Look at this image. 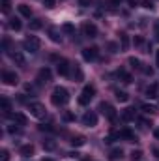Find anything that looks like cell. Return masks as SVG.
I'll use <instances>...</instances> for the list:
<instances>
[{
	"instance_id": "obj_1",
	"label": "cell",
	"mask_w": 159,
	"mask_h": 161,
	"mask_svg": "<svg viewBox=\"0 0 159 161\" xmlns=\"http://www.w3.org/2000/svg\"><path fill=\"white\" fill-rule=\"evenodd\" d=\"M51 101H52V105H56V107H64V105L69 101V92H68L64 86H56V88L52 90V94H51Z\"/></svg>"
},
{
	"instance_id": "obj_2",
	"label": "cell",
	"mask_w": 159,
	"mask_h": 161,
	"mask_svg": "<svg viewBox=\"0 0 159 161\" xmlns=\"http://www.w3.org/2000/svg\"><path fill=\"white\" fill-rule=\"evenodd\" d=\"M94 96H96V86L86 84V86L82 88L80 96H79V103H80V105H88V103L94 99Z\"/></svg>"
},
{
	"instance_id": "obj_3",
	"label": "cell",
	"mask_w": 159,
	"mask_h": 161,
	"mask_svg": "<svg viewBox=\"0 0 159 161\" xmlns=\"http://www.w3.org/2000/svg\"><path fill=\"white\" fill-rule=\"evenodd\" d=\"M28 111H30V114H32L34 118H45V114H47L45 105H41V103H38V101L28 103Z\"/></svg>"
},
{
	"instance_id": "obj_4",
	"label": "cell",
	"mask_w": 159,
	"mask_h": 161,
	"mask_svg": "<svg viewBox=\"0 0 159 161\" xmlns=\"http://www.w3.org/2000/svg\"><path fill=\"white\" fill-rule=\"evenodd\" d=\"M40 45H41V41H40V38H36V36H28L26 40L23 41L25 51H30V53H38V51H40Z\"/></svg>"
},
{
	"instance_id": "obj_5",
	"label": "cell",
	"mask_w": 159,
	"mask_h": 161,
	"mask_svg": "<svg viewBox=\"0 0 159 161\" xmlns=\"http://www.w3.org/2000/svg\"><path fill=\"white\" fill-rule=\"evenodd\" d=\"M99 111H101V113H103V114H105L111 122L116 120V111H114V107H112V105H109V103H105V101H103V103H99Z\"/></svg>"
},
{
	"instance_id": "obj_6",
	"label": "cell",
	"mask_w": 159,
	"mask_h": 161,
	"mask_svg": "<svg viewBox=\"0 0 159 161\" xmlns=\"http://www.w3.org/2000/svg\"><path fill=\"white\" fill-rule=\"evenodd\" d=\"M2 80L8 86H17L19 84V75L13 73V71H2Z\"/></svg>"
},
{
	"instance_id": "obj_7",
	"label": "cell",
	"mask_w": 159,
	"mask_h": 161,
	"mask_svg": "<svg viewBox=\"0 0 159 161\" xmlns=\"http://www.w3.org/2000/svg\"><path fill=\"white\" fill-rule=\"evenodd\" d=\"M97 54H99V49H97V47H86V49H82V58H84L86 62L96 60Z\"/></svg>"
},
{
	"instance_id": "obj_8",
	"label": "cell",
	"mask_w": 159,
	"mask_h": 161,
	"mask_svg": "<svg viewBox=\"0 0 159 161\" xmlns=\"http://www.w3.org/2000/svg\"><path fill=\"white\" fill-rule=\"evenodd\" d=\"M82 34H84L86 38H96V36H97V26H96L94 23H88V21H86V23L82 25Z\"/></svg>"
},
{
	"instance_id": "obj_9",
	"label": "cell",
	"mask_w": 159,
	"mask_h": 161,
	"mask_svg": "<svg viewBox=\"0 0 159 161\" xmlns=\"http://www.w3.org/2000/svg\"><path fill=\"white\" fill-rule=\"evenodd\" d=\"M82 124H84V125H88V127H94V125L97 124V114H96L94 111L84 113V116H82Z\"/></svg>"
},
{
	"instance_id": "obj_10",
	"label": "cell",
	"mask_w": 159,
	"mask_h": 161,
	"mask_svg": "<svg viewBox=\"0 0 159 161\" xmlns=\"http://www.w3.org/2000/svg\"><path fill=\"white\" fill-rule=\"evenodd\" d=\"M56 71H58V75L68 77V75H69V62H68V60H58V64H56Z\"/></svg>"
},
{
	"instance_id": "obj_11",
	"label": "cell",
	"mask_w": 159,
	"mask_h": 161,
	"mask_svg": "<svg viewBox=\"0 0 159 161\" xmlns=\"http://www.w3.org/2000/svg\"><path fill=\"white\" fill-rule=\"evenodd\" d=\"M51 75H52V73H51L49 68H41L40 73H38V80H40V82H47V80H51Z\"/></svg>"
},
{
	"instance_id": "obj_12",
	"label": "cell",
	"mask_w": 159,
	"mask_h": 161,
	"mask_svg": "<svg viewBox=\"0 0 159 161\" xmlns=\"http://www.w3.org/2000/svg\"><path fill=\"white\" fill-rule=\"evenodd\" d=\"M8 116L15 122V124H19V125H26V116H25V114H21V113H15V114H11V113H9Z\"/></svg>"
},
{
	"instance_id": "obj_13",
	"label": "cell",
	"mask_w": 159,
	"mask_h": 161,
	"mask_svg": "<svg viewBox=\"0 0 159 161\" xmlns=\"http://www.w3.org/2000/svg\"><path fill=\"white\" fill-rule=\"evenodd\" d=\"M17 9H19V13H21L23 17H26V19L32 17V9H30V6H26V4H19Z\"/></svg>"
},
{
	"instance_id": "obj_14",
	"label": "cell",
	"mask_w": 159,
	"mask_h": 161,
	"mask_svg": "<svg viewBox=\"0 0 159 161\" xmlns=\"http://www.w3.org/2000/svg\"><path fill=\"white\" fill-rule=\"evenodd\" d=\"M157 82H152L148 88H146V97H150V99H154V97H157Z\"/></svg>"
},
{
	"instance_id": "obj_15",
	"label": "cell",
	"mask_w": 159,
	"mask_h": 161,
	"mask_svg": "<svg viewBox=\"0 0 159 161\" xmlns=\"http://www.w3.org/2000/svg\"><path fill=\"white\" fill-rule=\"evenodd\" d=\"M135 118V109H131V107H127V109H123L122 111V120L125 122H131Z\"/></svg>"
},
{
	"instance_id": "obj_16",
	"label": "cell",
	"mask_w": 159,
	"mask_h": 161,
	"mask_svg": "<svg viewBox=\"0 0 159 161\" xmlns=\"http://www.w3.org/2000/svg\"><path fill=\"white\" fill-rule=\"evenodd\" d=\"M49 38L54 41V43H62V36H60L58 28H49Z\"/></svg>"
},
{
	"instance_id": "obj_17",
	"label": "cell",
	"mask_w": 159,
	"mask_h": 161,
	"mask_svg": "<svg viewBox=\"0 0 159 161\" xmlns=\"http://www.w3.org/2000/svg\"><path fill=\"white\" fill-rule=\"evenodd\" d=\"M11 60H13L17 66H23V68H25V64H26V60H25L23 53H13V54H11Z\"/></svg>"
},
{
	"instance_id": "obj_18",
	"label": "cell",
	"mask_w": 159,
	"mask_h": 161,
	"mask_svg": "<svg viewBox=\"0 0 159 161\" xmlns=\"http://www.w3.org/2000/svg\"><path fill=\"white\" fill-rule=\"evenodd\" d=\"M120 137H122V139H127L129 142H135V141H137L135 133H133V131H129V129H122V131H120Z\"/></svg>"
},
{
	"instance_id": "obj_19",
	"label": "cell",
	"mask_w": 159,
	"mask_h": 161,
	"mask_svg": "<svg viewBox=\"0 0 159 161\" xmlns=\"http://www.w3.org/2000/svg\"><path fill=\"white\" fill-rule=\"evenodd\" d=\"M32 154H34V146H32V144H25V146H21V156L30 158Z\"/></svg>"
},
{
	"instance_id": "obj_20",
	"label": "cell",
	"mask_w": 159,
	"mask_h": 161,
	"mask_svg": "<svg viewBox=\"0 0 159 161\" xmlns=\"http://www.w3.org/2000/svg\"><path fill=\"white\" fill-rule=\"evenodd\" d=\"M122 154H123V152H122V148H112V150L109 152V159H111V161H116V159H120V158H122Z\"/></svg>"
},
{
	"instance_id": "obj_21",
	"label": "cell",
	"mask_w": 159,
	"mask_h": 161,
	"mask_svg": "<svg viewBox=\"0 0 159 161\" xmlns=\"http://www.w3.org/2000/svg\"><path fill=\"white\" fill-rule=\"evenodd\" d=\"M116 77H120V79L123 80V82H125V84H129V82H131V75H129V73H127V71H123V69H118V71H116Z\"/></svg>"
},
{
	"instance_id": "obj_22",
	"label": "cell",
	"mask_w": 159,
	"mask_h": 161,
	"mask_svg": "<svg viewBox=\"0 0 159 161\" xmlns=\"http://www.w3.org/2000/svg\"><path fill=\"white\" fill-rule=\"evenodd\" d=\"M120 47H122V51L129 49V36L127 34H120Z\"/></svg>"
},
{
	"instance_id": "obj_23",
	"label": "cell",
	"mask_w": 159,
	"mask_h": 161,
	"mask_svg": "<svg viewBox=\"0 0 159 161\" xmlns=\"http://www.w3.org/2000/svg\"><path fill=\"white\" fill-rule=\"evenodd\" d=\"M114 96H116V99L122 101V103H125V101L129 99V94H127V92H123V90H116V92H114Z\"/></svg>"
},
{
	"instance_id": "obj_24",
	"label": "cell",
	"mask_w": 159,
	"mask_h": 161,
	"mask_svg": "<svg viewBox=\"0 0 159 161\" xmlns=\"http://www.w3.org/2000/svg\"><path fill=\"white\" fill-rule=\"evenodd\" d=\"M69 142H71V146H84V144H86V139L80 137V135H77V137H73Z\"/></svg>"
},
{
	"instance_id": "obj_25",
	"label": "cell",
	"mask_w": 159,
	"mask_h": 161,
	"mask_svg": "<svg viewBox=\"0 0 159 161\" xmlns=\"http://www.w3.org/2000/svg\"><path fill=\"white\" fill-rule=\"evenodd\" d=\"M62 30H64L66 34H69V36H75V26H73L71 23H64V25H62Z\"/></svg>"
},
{
	"instance_id": "obj_26",
	"label": "cell",
	"mask_w": 159,
	"mask_h": 161,
	"mask_svg": "<svg viewBox=\"0 0 159 161\" xmlns=\"http://www.w3.org/2000/svg\"><path fill=\"white\" fill-rule=\"evenodd\" d=\"M0 105H2V109L6 111V114H9V111H11V103H9V99H8V97H2V99H0Z\"/></svg>"
},
{
	"instance_id": "obj_27",
	"label": "cell",
	"mask_w": 159,
	"mask_h": 161,
	"mask_svg": "<svg viewBox=\"0 0 159 161\" xmlns=\"http://www.w3.org/2000/svg\"><path fill=\"white\" fill-rule=\"evenodd\" d=\"M21 26H23V25H21V21H19L17 17H13V19L9 21V28H11V30H21Z\"/></svg>"
},
{
	"instance_id": "obj_28",
	"label": "cell",
	"mask_w": 159,
	"mask_h": 161,
	"mask_svg": "<svg viewBox=\"0 0 159 161\" xmlns=\"http://www.w3.org/2000/svg\"><path fill=\"white\" fill-rule=\"evenodd\" d=\"M54 148H56V142H54V141H43V150L52 152Z\"/></svg>"
},
{
	"instance_id": "obj_29",
	"label": "cell",
	"mask_w": 159,
	"mask_h": 161,
	"mask_svg": "<svg viewBox=\"0 0 159 161\" xmlns=\"http://www.w3.org/2000/svg\"><path fill=\"white\" fill-rule=\"evenodd\" d=\"M127 62H129V66H131L133 69H140V62H139V58H135V56H131V58H129Z\"/></svg>"
},
{
	"instance_id": "obj_30",
	"label": "cell",
	"mask_w": 159,
	"mask_h": 161,
	"mask_svg": "<svg viewBox=\"0 0 159 161\" xmlns=\"http://www.w3.org/2000/svg\"><path fill=\"white\" fill-rule=\"evenodd\" d=\"M0 6H2V11H4V13H9V9H11V0H2Z\"/></svg>"
},
{
	"instance_id": "obj_31",
	"label": "cell",
	"mask_w": 159,
	"mask_h": 161,
	"mask_svg": "<svg viewBox=\"0 0 159 161\" xmlns=\"http://www.w3.org/2000/svg\"><path fill=\"white\" fill-rule=\"evenodd\" d=\"M41 26H43V23H41V19H34V21L30 23V30H40Z\"/></svg>"
},
{
	"instance_id": "obj_32",
	"label": "cell",
	"mask_w": 159,
	"mask_h": 161,
	"mask_svg": "<svg viewBox=\"0 0 159 161\" xmlns=\"http://www.w3.org/2000/svg\"><path fill=\"white\" fill-rule=\"evenodd\" d=\"M142 156H144V154H142L140 150H133V152H131V161H140Z\"/></svg>"
},
{
	"instance_id": "obj_33",
	"label": "cell",
	"mask_w": 159,
	"mask_h": 161,
	"mask_svg": "<svg viewBox=\"0 0 159 161\" xmlns=\"http://www.w3.org/2000/svg\"><path fill=\"white\" fill-rule=\"evenodd\" d=\"M73 79L75 80H82V71H80V68L75 64V69H73Z\"/></svg>"
},
{
	"instance_id": "obj_34",
	"label": "cell",
	"mask_w": 159,
	"mask_h": 161,
	"mask_svg": "<svg viewBox=\"0 0 159 161\" xmlns=\"http://www.w3.org/2000/svg\"><path fill=\"white\" fill-rule=\"evenodd\" d=\"M142 111H144V113H156L157 109H156L154 105H148V103H144V105H142Z\"/></svg>"
},
{
	"instance_id": "obj_35",
	"label": "cell",
	"mask_w": 159,
	"mask_h": 161,
	"mask_svg": "<svg viewBox=\"0 0 159 161\" xmlns=\"http://www.w3.org/2000/svg\"><path fill=\"white\" fill-rule=\"evenodd\" d=\"M142 8L144 9H154V2L152 0H142Z\"/></svg>"
},
{
	"instance_id": "obj_36",
	"label": "cell",
	"mask_w": 159,
	"mask_h": 161,
	"mask_svg": "<svg viewBox=\"0 0 159 161\" xmlns=\"http://www.w3.org/2000/svg\"><path fill=\"white\" fill-rule=\"evenodd\" d=\"M9 159V152H8V150H2V152H0V161H8Z\"/></svg>"
},
{
	"instance_id": "obj_37",
	"label": "cell",
	"mask_w": 159,
	"mask_h": 161,
	"mask_svg": "<svg viewBox=\"0 0 159 161\" xmlns=\"http://www.w3.org/2000/svg\"><path fill=\"white\" fill-rule=\"evenodd\" d=\"M64 120H66V122H71V120H75V116H73V113H68V111H66V113H64Z\"/></svg>"
},
{
	"instance_id": "obj_38",
	"label": "cell",
	"mask_w": 159,
	"mask_h": 161,
	"mask_svg": "<svg viewBox=\"0 0 159 161\" xmlns=\"http://www.w3.org/2000/svg\"><path fill=\"white\" fill-rule=\"evenodd\" d=\"M54 4H56V0H43L45 8H54Z\"/></svg>"
},
{
	"instance_id": "obj_39",
	"label": "cell",
	"mask_w": 159,
	"mask_h": 161,
	"mask_svg": "<svg viewBox=\"0 0 159 161\" xmlns=\"http://www.w3.org/2000/svg\"><path fill=\"white\" fill-rule=\"evenodd\" d=\"M142 71H144V75H154V69L152 68H142Z\"/></svg>"
},
{
	"instance_id": "obj_40",
	"label": "cell",
	"mask_w": 159,
	"mask_h": 161,
	"mask_svg": "<svg viewBox=\"0 0 159 161\" xmlns=\"http://www.w3.org/2000/svg\"><path fill=\"white\" fill-rule=\"evenodd\" d=\"M8 131H9L11 135H13V133H19V127H15V125H9V127H8Z\"/></svg>"
},
{
	"instance_id": "obj_41",
	"label": "cell",
	"mask_w": 159,
	"mask_h": 161,
	"mask_svg": "<svg viewBox=\"0 0 159 161\" xmlns=\"http://www.w3.org/2000/svg\"><path fill=\"white\" fill-rule=\"evenodd\" d=\"M154 28H156V40H159V19L156 21V26Z\"/></svg>"
},
{
	"instance_id": "obj_42",
	"label": "cell",
	"mask_w": 159,
	"mask_h": 161,
	"mask_svg": "<svg viewBox=\"0 0 159 161\" xmlns=\"http://www.w3.org/2000/svg\"><path fill=\"white\" fill-rule=\"evenodd\" d=\"M40 129H41V131H52V127H51V125H45V124L40 125Z\"/></svg>"
},
{
	"instance_id": "obj_43",
	"label": "cell",
	"mask_w": 159,
	"mask_h": 161,
	"mask_svg": "<svg viewBox=\"0 0 159 161\" xmlns=\"http://www.w3.org/2000/svg\"><path fill=\"white\" fill-rule=\"evenodd\" d=\"M109 49H111V51H112V53H116V51H118V47H116V45H114V43H109Z\"/></svg>"
},
{
	"instance_id": "obj_44",
	"label": "cell",
	"mask_w": 159,
	"mask_h": 161,
	"mask_svg": "<svg viewBox=\"0 0 159 161\" xmlns=\"http://www.w3.org/2000/svg\"><path fill=\"white\" fill-rule=\"evenodd\" d=\"M90 2H92V0H79L80 6H90Z\"/></svg>"
},
{
	"instance_id": "obj_45",
	"label": "cell",
	"mask_w": 159,
	"mask_h": 161,
	"mask_svg": "<svg viewBox=\"0 0 159 161\" xmlns=\"http://www.w3.org/2000/svg\"><path fill=\"white\" fill-rule=\"evenodd\" d=\"M135 45H142V38L139 36V38H135Z\"/></svg>"
},
{
	"instance_id": "obj_46",
	"label": "cell",
	"mask_w": 159,
	"mask_h": 161,
	"mask_svg": "<svg viewBox=\"0 0 159 161\" xmlns=\"http://www.w3.org/2000/svg\"><path fill=\"white\" fill-rule=\"evenodd\" d=\"M156 66L159 68V49H157V53H156Z\"/></svg>"
},
{
	"instance_id": "obj_47",
	"label": "cell",
	"mask_w": 159,
	"mask_h": 161,
	"mask_svg": "<svg viewBox=\"0 0 159 161\" xmlns=\"http://www.w3.org/2000/svg\"><path fill=\"white\" fill-rule=\"evenodd\" d=\"M2 45H4V49H8V47H9V40H4V43H2Z\"/></svg>"
},
{
	"instance_id": "obj_48",
	"label": "cell",
	"mask_w": 159,
	"mask_h": 161,
	"mask_svg": "<svg viewBox=\"0 0 159 161\" xmlns=\"http://www.w3.org/2000/svg\"><path fill=\"white\" fill-rule=\"evenodd\" d=\"M120 2H122V0H112V6H118Z\"/></svg>"
},
{
	"instance_id": "obj_49",
	"label": "cell",
	"mask_w": 159,
	"mask_h": 161,
	"mask_svg": "<svg viewBox=\"0 0 159 161\" xmlns=\"http://www.w3.org/2000/svg\"><path fill=\"white\" fill-rule=\"evenodd\" d=\"M154 135H156V137L159 139V129H156V133H154Z\"/></svg>"
},
{
	"instance_id": "obj_50",
	"label": "cell",
	"mask_w": 159,
	"mask_h": 161,
	"mask_svg": "<svg viewBox=\"0 0 159 161\" xmlns=\"http://www.w3.org/2000/svg\"><path fill=\"white\" fill-rule=\"evenodd\" d=\"M43 161H54V159H51V158H45V159H43Z\"/></svg>"
},
{
	"instance_id": "obj_51",
	"label": "cell",
	"mask_w": 159,
	"mask_h": 161,
	"mask_svg": "<svg viewBox=\"0 0 159 161\" xmlns=\"http://www.w3.org/2000/svg\"><path fill=\"white\" fill-rule=\"evenodd\" d=\"M154 152H156V156H157V158H159V150H154Z\"/></svg>"
}]
</instances>
